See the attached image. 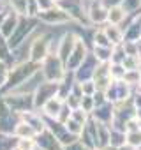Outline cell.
I'll use <instances>...</instances> for the list:
<instances>
[{"label": "cell", "mask_w": 141, "mask_h": 150, "mask_svg": "<svg viewBox=\"0 0 141 150\" xmlns=\"http://www.w3.org/2000/svg\"><path fill=\"white\" fill-rule=\"evenodd\" d=\"M41 72L42 76L48 81H60L63 78V72H65V65L63 62L58 58L56 53H49L42 62H41Z\"/></svg>", "instance_id": "obj_1"}, {"label": "cell", "mask_w": 141, "mask_h": 150, "mask_svg": "<svg viewBox=\"0 0 141 150\" xmlns=\"http://www.w3.org/2000/svg\"><path fill=\"white\" fill-rule=\"evenodd\" d=\"M56 6L62 7L70 16V20H74L78 23L90 25L88 16H87V7L83 4V0H56Z\"/></svg>", "instance_id": "obj_2"}, {"label": "cell", "mask_w": 141, "mask_h": 150, "mask_svg": "<svg viewBox=\"0 0 141 150\" xmlns=\"http://www.w3.org/2000/svg\"><path fill=\"white\" fill-rule=\"evenodd\" d=\"M130 88H132V87H129L123 80H111V83H109L108 88L104 90L106 101H109V103H113V104L123 103V101L130 99V96H132Z\"/></svg>", "instance_id": "obj_3"}, {"label": "cell", "mask_w": 141, "mask_h": 150, "mask_svg": "<svg viewBox=\"0 0 141 150\" xmlns=\"http://www.w3.org/2000/svg\"><path fill=\"white\" fill-rule=\"evenodd\" d=\"M58 94V81H42L34 92V108H42V104Z\"/></svg>", "instance_id": "obj_4"}, {"label": "cell", "mask_w": 141, "mask_h": 150, "mask_svg": "<svg viewBox=\"0 0 141 150\" xmlns=\"http://www.w3.org/2000/svg\"><path fill=\"white\" fill-rule=\"evenodd\" d=\"M99 65V60L94 57L92 51L87 53V57L83 58V62L78 65V69L74 71V80L76 81H87V80H92L94 76V72Z\"/></svg>", "instance_id": "obj_5"}, {"label": "cell", "mask_w": 141, "mask_h": 150, "mask_svg": "<svg viewBox=\"0 0 141 150\" xmlns=\"http://www.w3.org/2000/svg\"><path fill=\"white\" fill-rule=\"evenodd\" d=\"M37 16H39L41 21H44V23H48V25H63V23L73 21V20H70V16H69L62 7H58L56 4H55L53 7L46 9V11H39Z\"/></svg>", "instance_id": "obj_6"}, {"label": "cell", "mask_w": 141, "mask_h": 150, "mask_svg": "<svg viewBox=\"0 0 141 150\" xmlns=\"http://www.w3.org/2000/svg\"><path fill=\"white\" fill-rule=\"evenodd\" d=\"M87 53H88V48H87V44L83 42V39L81 37H76V42H74V48H73V51L69 53V57H67V60H65V71H76L78 69V65L83 62V58L87 57Z\"/></svg>", "instance_id": "obj_7"}, {"label": "cell", "mask_w": 141, "mask_h": 150, "mask_svg": "<svg viewBox=\"0 0 141 150\" xmlns=\"http://www.w3.org/2000/svg\"><path fill=\"white\" fill-rule=\"evenodd\" d=\"M49 48H51V41H49V35H41L37 37L32 46H30V60L35 62V64H41L48 55H49Z\"/></svg>", "instance_id": "obj_8"}, {"label": "cell", "mask_w": 141, "mask_h": 150, "mask_svg": "<svg viewBox=\"0 0 141 150\" xmlns=\"http://www.w3.org/2000/svg\"><path fill=\"white\" fill-rule=\"evenodd\" d=\"M87 16L90 25H104L108 21V7L102 4V0H90L87 7Z\"/></svg>", "instance_id": "obj_9"}, {"label": "cell", "mask_w": 141, "mask_h": 150, "mask_svg": "<svg viewBox=\"0 0 141 150\" xmlns=\"http://www.w3.org/2000/svg\"><path fill=\"white\" fill-rule=\"evenodd\" d=\"M92 81L95 83V88L97 90H106L108 85L111 83V74H109V62H99L94 76H92Z\"/></svg>", "instance_id": "obj_10"}, {"label": "cell", "mask_w": 141, "mask_h": 150, "mask_svg": "<svg viewBox=\"0 0 141 150\" xmlns=\"http://www.w3.org/2000/svg\"><path fill=\"white\" fill-rule=\"evenodd\" d=\"M35 145L41 150H63V146L60 145V141L55 138V134L49 129H44L42 132L35 134Z\"/></svg>", "instance_id": "obj_11"}, {"label": "cell", "mask_w": 141, "mask_h": 150, "mask_svg": "<svg viewBox=\"0 0 141 150\" xmlns=\"http://www.w3.org/2000/svg\"><path fill=\"white\" fill-rule=\"evenodd\" d=\"M113 110H115V104L109 103V101H104L102 104H97V106L94 108V111L90 113V117H94L95 120L104 122V124L109 125V122H111V118H113Z\"/></svg>", "instance_id": "obj_12"}, {"label": "cell", "mask_w": 141, "mask_h": 150, "mask_svg": "<svg viewBox=\"0 0 141 150\" xmlns=\"http://www.w3.org/2000/svg\"><path fill=\"white\" fill-rule=\"evenodd\" d=\"M74 42H76V35L74 34H63V37L58 41V48H56V55H58V58L65 64V60H67V57H69V53L73 51V48H74Z\"/></svg>", "instance_id": "obj_13"}, {"label": "cell", "mask_w": 141, "mask_h": 150, "mask_svg": "<svg viewBox=\"0 0 141 150\" xmlns=\"http://www.w3.org/2000/svg\"><path fill=\"white\" fill-rule=\"evenodd\" d=\"M23 122H27V124L35 131V134H39V132H42V131L46 129L44 115L41 117V113H35V111H32V110L23 111Z\"/></svg>", "instance_id": "obj_14"}, {"label": "cell", "mask_w": 141, "mask_h": 150, "mask_svg": "<svg viewBox=\"0 0 141 150\" xmlns=\"http://www.w3.org/2000/svg\"><path fill=\"white\" fill-rule=\"evenodd\" d=\"M63 106V99L58 97V96H53L51 99H48L44 104H42V115L48 117V118H56L60 110Z\"/></svg>", "instance_id": "obj_15"}, {"label": "cell", "mask_w": 141, "mask_h": 150, "mask_svg": "<svg viewBox=\"0 0 141 150\" xmlns=\"http://www.w3.org/2000/svg\"><path fill=\"white\" fill-rule=\"evenodd\" d=\"M102 30H104V34L108 35V39H109V42H111L113 46L123 42V28H120V25L104 23V25H102Z\"/></svg>", "instance_id": "obj_16"}, {"label": "cell", "mask_w": 141, "mask_h": 150, "mask_svg": "<svg viewBox=\"0 0 141 150\" xmlns=\"http://www.w3.org/2000/svg\"><path fill=\"white\" fill-rule=\"evenodd\" d=\"M20 16L14 14H6V18L2 20V25H0V35L2 37H11V34L14 32V28L18 27Z\"/></svg>", "instance_id": "obj_17"}, {"label": "cell", "mask_w": 141, "mask_h": 150, "mask_svg": "<svg viewBox=\"0 0 141 150\" xmlns=\"http://www.w3.org/2000/svg\"><path fill=\"white\" fill-rule=\"evenodd\" d=\"M141 35V16H136L123 30V41H137Z\"/></svg>", "instance_id": "obj_18"}, {"label": "cell", "mask_w": 141, "mask_h": 150, "mask_svg": "<svg viewBox=\"0 0 141 150\" xmlns=\"http://www.w3.org/2000/svg\"><path fill=\"white\" fill-rule=\"evenodd\" d=\"M127 18V13L122 6H111L108 7V21L106 23H111V25H122Z\"/></svg>", "instance_id": "obj_19"}, {"label": "cell", "mask_w": 141, "mask_h": 150, "mask_svg": "<svg viewBox=\"0 0 141 150\" xmlns=\"http://www.w3.org/2000/svg\"><path fill=\"white\" fill-rule=\"evenodd\" d=\"M13 132H14L16 138H35V131H34L27 122H23V120L16 124V127H14Z\"/></svg>", "instance_id": "obj_20"}, {"label": "cell", "mask_w": 141, "mask_h": 150, "mask_svg": "<svg viewBox=\"0 0 141 150\" xmlns=\"http://www.w3.org/2000/svg\"><path fill=\"white\" fill-rule=\"evenodd\" d=\"M111 50H113V46H95V44H94L92 53H94V57H95L99 62H109V58H111Z\"/></svg>", "instance_id": "obj_21"}, {"label": "cell", "mask_w": 141, "mask_h": 150, "mask_svg": "<svg viewBox=\"0 0 141 150\" xmlns=\"http://www.w3.org/2000/svg\"><path fill=\"white\" fill-rule=\"evenodd\" d=\"M123 143H127V139H125V131H118V129L109 127V145L120 146V145H123Z\"/></svg>", "instance_id": "obj_22"}, {"label": "cell", "mask_w": 141, "mask_h": 150, "mask_svg": "<svg viewBox=\"0 0 141 150\" xmlns=\"http://www.w3.org/2000/svg\"><path fill=\"white\" fill-rule=\"evenodd\" d=\"M122 80H123L129 87H137V83H139V80H141V74H139L137 69H129V71H125V74H123Z\"/></svg>", "instance_id": "obj_23"}, {"label": "cell", "mask_w": 141, "mask_h": 150, "mask_svg": "<svg viewBox=\"0 0 141 150\" xmlns=\"http://www.w3.org/2000/svg\"><path fill=\"white\" fill-rule=\"evenodd\" d=\"M11 6L18 16H28V0H11Z\"/></svg>", "instance_id": "obj_24"}, {"label": "cell", "mask_w": 141, "mask_h": 150, "mask_svg": "<svg viewBox=\"0 0 141 150\" xmlns=\"http://www.w3.org/2000/svg\"><path fill=\"white\" fill-rule=\"evenodd\" d=\"M63 125H65V129H67L69 132H73V134L80 136V134H81V131H83V125H85V124H80V122H76L74 118H70V117H69V118L65 120V124H63Z\"/></svg>", "instance_id": "obj_25"}, {"label": "cell", "mask_w": 141, "mask_h": 150, "mask_svg": "<svg viewBox=\"0 0 141 150\" xmlns=\"http://www.w3.org/2000/svg\"><path fill=\"white\" fill-rule=\"evenodd\" d=\"M123 58H125V51H123V46H122V44H116V46H113L109 62H111V64H122V60H123Z\"/></svg>", "instance_id": "obj_26"}, {"label": "cell", "mask_w": 141, "mask_h": 150, "mask_svg": "<svg viewBox=\"0 0 141 150\" xmlns=\"http://www.w3.org/2000/svg\"><path fill=\"white\" fill-rule=\"evenodd\" d=\"M35 138H18L16 150H35Z\"/></svg>", "instance_id": "obj_27"}, {"label": "cell", "mask_w": 141, "mask_h": 150, "mask_svg": "<svg viewBox=\"0 0 141 150\" xmlns=\"http://www.w3.org/2000/svg\"><path fill=\"white\" fill-rule=\"evenodd\" d=\"M125 139H127L129 145H132V146L137 148L141 145V129H137V131H127L125 132Z\"/></svg>", "instance_id": "obj_28"}, {"label": "cell", "mask_w": 141, "mask_h": 150, "mask_svg": "<svg viewBox=\"0 0 141 150\" xmlns=\"http://www.w3.org/2000/svg\"><path fill=\"white\" fill-rule=\"evenodd\" d=\"M109 74H111V80H122L123 74H125V67L122 64H111L109 62Z\"/></svg>", "instance_id": "obj_29"}, {"label": "cell", "mask_w": 141, "mask_h": 150, "mask_svg": "<svg viewBox=\"0 0 141 150\" xmlns=\"http://www.w3.org/2000/svg\"><path fill=\"white\" fill-rule=\"evenodd\" d=\"M94 44H95V46H113L102 28L95 30V34H94Z\"/></svg>", "instance_id": "obj_30"}, {"label": "cell", "mask_w": 141, "mask_h": 150, "mask_svg": "<svg viewBox=\"0 0 141 150\" xmlns=\"http://www.w3.org/2000/svg\"><path fill=\"white\" fill-rule=\"evenodd\" d=\"M127 14L130 13H136L137 9H141V0H122V4H120Z\"/></svg>", "instance_id": "obj_31"}, {"label": "cell", "mask_w": 141, "mask_h": 150, "mask_svg": "<svg viewBox=\"0 0 141 150\" xmlns=\"http://www.w3.org/2000/svg\"><path fill=\"white\" fill-rule=\"evenodd\" d=\"M88 117H90V113H87L83 108H74L73 111H70V118H74L76 122H80V124H85L87 120H88Z\"/></svg>", "instance_id": "obj_32"}, {"label": "cell", "mask_w": 141, "mask_h": 150, "mask_svg": "<svg viewBox=\"0 0 141 150\" xmlns=\"http://www.w3.org/2000/svg\"><path fill=\"white\" fill-rule=\"evenodd\" d=\"M137 64H139V57H136V55H125V58L122 60V65L125 67V71L137 69Z\"/></svg>", "instance_id": "obj_33"}, {"label": "cell", "mask_w": 141, "mask_h": 150, "mask_svg": "<svg viewBox=\"0 0 141 150\" xmlns=\"http://www.w3.org/2000/svg\"><path fill=\"white\" fill-rule=\"evenodd\" d=\"M80 108H83L87 113H92L94 108H95L94 97H92V96H83V97H81V103H80Z\"/></svg>", "instance_id": "obj_34"}, {"label": "cell", "mask_w": 141, "mask_h": 150, "mask_svg": "<svg viewBox=\"0 0 141 150\" xmlns=\"http://www.w3.org/2000/svg\"><path fill=\"white\" fill-rule=\"evenodd\" d=\"M80 85H81V92H83V96H94V92L97 90V88H95V83H94L92 80L80 81Z\"/></svg>", "instance_id": "obj_35"}, {"label": "cell", "mask_w": 141, "mask_h": 150, "mask_svg": "<svg viewBox=\"0 0 141 150\" xmlns=\"http://www.w3.org/2000/svg\"><path fill=\"white\" fill-rule=\"evenodd\" d=\"M137 129H141V122L136 118V115L134 117H130L127 122H125V132L127 131H137Z\"/></svg>", "instance_id": "obj_36"}, {"label": "cell", "mask_w": 141, "mask_h": 150, "mask_svg": "<svg viewBox=\"0 0 141 150\" xmlns=\"http://www.w3.org/2000/svg\"><path fill=\"white\" fill-rule=\"evenodd\" d=\"M35 4H37L39 11H46V9H49V7L55 6V0H35Z\"/></svg>", "instance_id": "obj_37"}, {"label": "cell", "mask_w": 141, "mask_h": 150, "mask_svg": "<svg viewBox=\"0 0 141 150\" xmlns=\"http://www.w3.org/2000/svg\"><path fill=\"white\" fill-rule=\"evenodd\" d=\"M118 150H136V146H132V145H129V143H123V145L118 146Z\"/></svg>", "instance_id": "obj_38"}, {"label": "cell", "mask_w": 141, "mask_h": 150, "mask_svg": "<svg viewBox=\"0 0 141 150\" xmlns=\"http://www.w3.org/2000/svg\"><path fill=\"white\" fill-rule=\"evenodd\" d=\"M101 150H118V146H113V145H106V146H102Z\"/></svg>", "instance_id": "obj_39"}, {"label": "cell", "mask_w": 141, "mask_h": 150, "mask_svg": "<svg viewBox=\"0 0 141 150\" xmlns=\"http://www.w3.org/2000/svg\"><path fill=\"white\" fill-rule=\"evenodd\" d=\"M137 71H139V74H141V58H139V64H137Z\"/></svg>", "instance_id": "obj_40"}, {"label": "cell", "mask_w": 141, "mask_h": 150, "mask_svg": "<svg viewBox=\"0 0 141 150\" xmlns=\"http://www.w3.org/2000/svg\"><path fill=\"white\" fill-rule=\"evenodd\" d=\"M137 88H139V92H141V80H139V83H137Z\"/></svg>", "instance_id": "obj_41"}, {"label": "cell", "mask_w": 141, "mask_h": 150, "mask_svg": "<svg viewBox=\"0 0 141 150\" xmlns=\"http://www.w3.org/2000/svg\"><path fill=\"white\" fill-rule=\"evenodd\" d=\"M2 7H4V4H2V2H0V13H2Z\"/></svg>", "instance_id": "obj_42"}, {"label": "cell", "mask_w": 141, "mask_h": 150, "mask_svg": "<svg viewBox=\"0 0 141 150\" xmlns=\"http://www.w3.org/2000/svg\"><path fill=\"white\" fill-rule=\"evenodd\" d=\"M136 150H141V145H139V146H137V148H136Z\"/></svg>", "instance_id": "obj_43"}, {"label": "cell", "mask_w": 141, "mask_h": 150, "mask_svg": "<svg viewBox=\"0 0 141 150\" xmlns=\"http://www.w3.org/2000/svg\"><path fill=\"white\" fill-rule=\"evenodd\" d=\"M55 4H56V0H55Z\"/></svg>", "instance_id": "obj_44"}, {"label": "cell", "mask_w": 141, "mask_h": 150, "mask_svg": "<svg viewBox=\"0 0 141 150\" xmlns=\"http://www.w3.org/2000/svg\"><path fill=\"white\" fill-rule=\"evenodd\" d=\"M139 39H141V35H139Z\"/></svg>", "instance_id": "obj_45"}]
</instances>
